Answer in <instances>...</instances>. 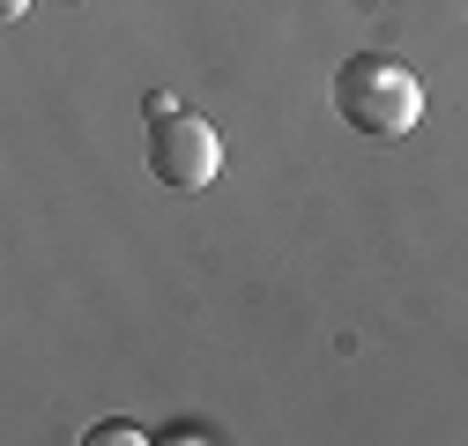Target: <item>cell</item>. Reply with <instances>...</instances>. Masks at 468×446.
<instances>
[{"instance_id":"6da1fadb","label":"cell","mask_w":468,"mask_h":446,"mask_svg":"<svg viewBox=\"0 0 468 446\" xmlns=\"http://www.w3.org/2000/svg\"><path fill=\"white\" fill-rule=\"evenodd\" d=\"M335 112L372 142H401L424 120V82L394 52H349L342 75H335Z\"/></svg>"},{"instance_id":"7a4b0ae2","label":"cell","mask_w":468,"mask_h":446,"mask_svg":"<svg viewBox=\"0 0 468 446\" xmlns=\"http://www.w3.org/2000/svg\"><path fill=\"white\" fill-rule=\"evenodd\" d=\"M149 172L171 194H208L223 179V134L208 120H194V112H171V120H156V134H149Z\"/></svg>"},{"instance_id":"3957f363","label":"cell","mask_w":468,"mask_h":446,"mask_svg":"<svg viewBox=\"0 0 468 446\" xmlns=\"http://www.w3.org/2000/svg\"><path fill=\"white\" fill-rule=\"evenodd\" d=\"M82 439H90V446H142L149 431H142V424H97V431H82Z\"/></svg>"},{"instance_id":"277c9868","label":"cell","mask_w":468,"mask_h":446,"mask_svg":"<svg viewBox=\"0 0 468 446\" xmlns=\"http://www.w3.org/2000/svg\"><path fill=\"white\" fill-rule=\"evenodd\" d=\"M23 8H30V0H0V16H8V23H16V16H23Z\"/></svg>"}]
</instances>
